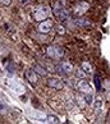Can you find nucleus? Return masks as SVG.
<instances>
[{"mask_svg": "<svg viewBox=\"0 0 110 124\" xmlns=\"http://www.w3.org/2000/svg\"><path fill=\"white\" fill-rule=\"evenodd\" d=\"M47 122H49V123H59L60 120H59L56 116H54V115H49V116H47Z\"/></svg>", "mask_w": 110, "mask_h": 124, "instance_id": "nucleus-16", "label": "nucleus"}, {"mask_svg": "<svg viewBox=\"0 0 110 124\" xmlns=\"http://www.w3.org/2000/svg\"><path fill=\"white\" fill-rule=\"evenodd\" d=\"M47 85L51 87V88H55V90H62L64 85L60 79H58V78H49L47 79Z\"/></svg>", "mask_w": 110, "mask_h": 124, "instance_id": "nucleus-6", "label": "nucleus"}, {"mask_svg": "<svg viewBox=\"0 0 110 124\" xmlns=\"http://www.w3.org/2000/svg\"><path fill=\"white\" fill-rule=\"evenodd\" d=\"M90 8V4L86 3V1H81L79 4H77V5L74 7V13L77 16H82L85 14V13L87 12V9Z\"/></svg>", "mask_w": 110, "mask_h": 124, "instance_id": "nucleus-5", "label": "nucleus"}, {"mask_svg": "<svg viewBox=\"0 0 110 124\" xmlns=\"http://www.w3.org/2000/svg\"><path fill=\"white\" fill-rule=\"evenodd\" d=\"M49 14H50V7H47V5H39V7H36L35 10H33V17H35V19L39 21V22L47 19Z\"/></svg>", "mask_w": 110, "mask_h": 124, "instance_id": "nucleus-2", "label": "nucleus"}, {"mask_svg": "<svg viewBox=\"0 0 110 124\" xmlns=\"http://www.w3.org/2000/svg\"><path fill=\"white\" fill-rule=\"evenodd\" d=\"M9 87H10V88L14 91V92H17V93H23L24 92V87L22 85H19V83H17V82L9 83Z\"/></svg>", "mask_w": 110, "mask_h": 124, "instance_id": "nucleus-10", "label": "nucleus"}, {"mask_svg": "<svg viewBox=\"0 0 110 124\" xmlns=\"http://www.w3.org/2000/svg\"><path fill=\"white\" fill-rule=\"evenodd\" d=\"M108 122H110V111H109V114H108Z\"/></svg>", "mask_w": 110, "mask_h": 124, "instance_id": "nucleus-21", "label": "nucleus"}, {"mask_svg": "<svg viewBox=\"0 0 110 124\" xmlns=\"http://www.w3.org/2000/svg\"><path fill=\"white\" fill-rule=\"evenodd\" d=\"M68 17H69V14H68V12L64 8H62V10L56 14V18H58L59 21H67Z\"/></svg>", "mask_w": 110, "mask_h": 124, "instance_id": "nucleus-11", "label": "nucleus"}, {"mask_svg": "<svg viewBox=\"0 0 110 124\" xmlns=\"http://www.w3.org/2000/svg\"><path fill=\"white\" fill-rule=\"evenodd\" d=\"M19 1H21L22 4H26V3H28V1H30V0H19Z\"/></svg>", "mask_w": 110, "mask_h": 124, "instance_id": "nucleus-19", "label": "nucleus"}, {"mask_svg": "<svg viewBox=\"0 0 110 124\" xmlns=\"http://www.w3.org/2000/svg\"><path fill=\"white\" fill-rule=\"evenodd\" d=\"M1 3L4 4V5H10L12 0H1Z\"/></svg>", "mask_w": 110, "mask_h": 124, "instance_id": "nucleus-18", "label": "nucleus"}, {"mask_svg": "<svg viewBox=\"0 0 110 124\" xmlns=\"http://www.w3.org/2000/svg\"><path fill=\"white\" fill-rule=\"evenodd\" d=\"M56 31H58V33H60V35H64V33H65V30H64L63 27H60V26L56 27Z\"/></svg>", "mask_w": 110, "mask_h": 124, "instance_id": "nucleus-17", "label": "nucleus"}, {"mask_svg": "<svg viewBox=\"0 0 110 124\" xmlns=\"http://www.w3.org/2000/svg\"><path fill=\"white\" fill-rule=\"evenodd\" d=\"M59 68L62 69V72L67 73V74H71V73L74 72V67H73L71 63H68V62H64V63H62Z\"/></svg>", "mask_w": 110, "mask_h": 124, "instance_id": "nucleus-9", "label": "nucleus"}, {"mask_svg": "<svg viewBox=\"0 0 110 124\" xmlns=\"http://www.w3.org/2000/svg\"><path fill=\"white\" fill-rule=\"evenodd\" d=\"M51 28H53V21L51 19L41 21L39 27H37L39 32H41V33H49V32L51 31Z\"/></svg>", "mask_w": 110, "mask_h": 124, "instance_id": "nucleus-4", "label": "nucleus"}, {"mask_svg": "<svg viewBox=\"0 0 110 124\" xmlns=\"http://www.w3.org/2000/svg\"><path fill=\"white\" fill-rule=\"evenodd\" d=\"M46 54H47V56H50L51 59H60V58L64 56V49L60 47V46L53 45V46H49L46 49Z\"/></svg>", "mask_w": 110, "mask_h": 124, "instance_id": "nucleus-3", "label": "nucleus"}, {"mask_svg": "<svg viewBox=\"0 0 110 124\" xmlns=\"http://www.w3.org/2000/svg\"><path fill=\"white\" fill-rule=\"evenodd\" d=\"M24 76L27 78V81H30L32 85H35L36 82H37V73L35 72V69H27Z\"/></svg>", "mask_w": 110, "mask_h": 124, "instance_id": "nucleus-7", "label": "nucleus"}, {"mask_svg": "<svg viewBox=\"0 0 110 124\" xmlns=\"http://www.w3.org/2000/svg\"><path fill=\"white\" fill-rule=\"evenodd\" d=\"M60 3H62V5H65V3H67V0H60Z\"/></svg>", "mask_w": 110, "mask_h": 124, "instance_id": "nucleus-20", "label": "nucleus"}, {"mask_svg": "<svg viewBox=\"0 0 110 124\" xmlns=\"http://www.w3.org/2000/svg\"><path fill=\"white\" fill-rule=\"evenodd\" d=\"M92 106H94V110H95V113L96 114H99L100 111H101V109L104 106V101L101 97H96L94 100V102H92Z\"/></svg>", "mask_w": 110, "mask_h": 124, "instance_id": "nucleus-8", "label": "nucleus"}, {"mask_svg": "<svg viewBox=\"0 0 110 124\" xmlns=\"http://www.w3.org/2000/svg\"><path fill=\"white\" fill-rule=\"evenodd\" d=\"M86 74H87V73H86L83 69H77V70H76V76L78 77V78H85Z\"/></svg>", "mask_w": 110, "mask_h": 124, "instance_id": "nucleus-15", "label": "nucleus"}, {"mask_svg": "<svg viewBox=\"0 0 110 124\" xmlns=\"http://www.w3.org/2000/svg\"><path fill=\"white\" fill-rule=\"evenodd\" d=\"M78 90L81 91V93L83 95L85 101H86L87 104H92V102H94V97H92L94 90H92V87H91V85L88 83V82H86V81H79V83H78Z\"/></svg>", "mask_w": 110, "mask_h": 124, "instance_id": "nucleus-1", "label": "nucleus"}, {"mask_svg": "<svg viewBox=\"0 0 110 124\" xmlns=\"http://www.w3.org/2000/svg\"><path fill=\"white\" fill-rule=\"evenodd\" d=\"M7 111H8V106H7V104L4 102V101L0 99V114L1 115H4V114H7Z\"/></svg>", "mask_w": 110, "mask_h": 124, "instance_id": "nucleus-14", "label": "nucleus"}, {"mask_svg": "<svg viewBox=\"0 0 110 124\" xmlns=\"http://www.w3.org/2000/svg\"><path fill=\"white\" fill-rule=\"evenodd\" d=\"M33 69H35V72L37 73V74L42 76V77H45V76L47 74V72L45 70V69H44V68L41 67V65H35V68H33Z\"/></svg>", "mask_w": 110, "mask_h": 124, "instance_id": "nucleus-13", "label": "nucleus"}, {"mask_svg": "<svg viewBox=\"0 0 110 124\" xmlns=\"http://www.w3.org/2000/svg\"><path fill=\"white\" fill-rule=\"evenodd\" d=\"M82 69H83L87 74H91L92 73V65L88 62H82Z\"/></svg>", "mask_w": 110, "mask_h": 124, "instance_id": "nucleus-12", "label": "nucleus"}]
</instances>
